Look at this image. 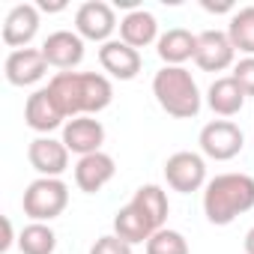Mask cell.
Instances as JSON below:
<instances>
[{"label": "cell", "mask_w": 254, "mask_h": 254, "mask_svg": "<svg viewBox=\"0 0 254 254\" xmlns=\"http://www.w3.org/2000/svg\"><path fill=\"white\" fill-rule=\"evenodd\" d=\"M48 90L66 120L93 117L114 99V87L102 72H57L48 81Z\"/></svg>", "instance_id": "1"}, {"label": "cell", "mask_w": 254, "mask_h": 254, "mask_svg": "<svg viewBox=\"0 0 254 254\" xmlns=\"http://www.w3.org/2000/svg\"><path fill=\"white\" fill-rule=\"evenodd\" d=\"M248 209H254V177L218 174L203 186V215L209 224L224 227Z\"/></svg>", "instance_id": "2"}, {"label": "cell", "mask_w": 254, "mask_h": 254, "mask_svg": "<svg viewBox=\"0 0 254 254\" xmlns=\"http://www.w3.org/2000/svg\"><path fill=\"white\" fill-rule=\"evenodd\" d=\"M153 96L159 108L177 120H191L200 111V90L186 66H162L153 75Z\"/></svg>", "instance_id": "3"}, {"label": "cell", "mask_w": 254, "mask_h": 254, "mask_svg": "<svg viewBox=\"0 0 254 254\" xmlns=\"http://www.w3.org/2000/svg\"><path fill=\"white\" fill-rule=\"evenodd\" d=\"M24 215L30 221H54L69 206V186L60 177H36L21 197Z\"/></svg>", "instance_id": "4"}, {"label": "cell", "mask_w": 254, "mask_h": 254, "mask_svg": "<svg viewBox=\"0 0 254 254\" xmlns=\"http://www.w3.org/2000/svg\"><path fill=\"white\" fill-rule=\"evenodd\" d=\"M197 144H200V153L206 159H212V162H230V159H236L242 153L245 138H242V129H239L236 123H230V120H212V123H206L203 129H200Z\"/></svg>", "instance_id": "5"}, {"label": "cell", "mask_w": 254, "mask_h": 254, "mask_svg": "<svg viewBox=\"0 0 254 254\" xmlns=\"http://www.w3.org/2000/svg\"><path fill=\"white\" fill-rule=\"evenodd\" d=\"M165 180L174 191L180 194H191V191H200L209 180H206V162L200 153H191V150H180L174 153L168 162H165Z\"/></svg>", "instance_id": "6"}, {"label": "cell", "mask_w": 254, "mask_h": 254, "mask_svg": "<svg viewBox=\"0 0 254 254\" xmlns=\"http://www.w3.org/2000/svg\"><path fill=\"white\" fill-rule=\"evenodd\" d=\"M120 24H117V15H114V6L102 3V0H87L75 12V33L81 39L105 45V42H111V33Z\"/></svg>", "instance_id": "7"}, {"label": "cell", "mask_w": 254, "mask_h": 254, "mask_svg": "<svg viewBox=\"0 0 254 254\" xmlns=\"http://www.w3.org/2000/svg\"><path fill=\"white\" fill-rule=\"evenodd\" d=\"M3 75L12 87H33L48 75V60L42 48H18V51H9L3 63Z\"/></svg>", "instance_id": "8"}, {"label": "cell", "mask_w": 254, "mask_h": 254, "mask_svg": "<svg viewBox=\"0 0 254 254\" xmlns=\"http://www.w3.org/2000/svg\"><path fill=\"white\" fill-rule=\"evenodd\" d=\"M27 162L39 177H63L69 168V147L51 135H39L27 147Z\"/></svg>", "instance_id": "9"}, {"label": "cell", "mask_w": 254, "mask_h": 254, "mask_svg": "<svg viewBox=\"0 0 254 254\" xmlns=\"http://www.w3.org/2000/svg\"><path fill=\"white\" fill-rule=\"evenodd\" d=\"M236 48L230 42V36L224 30H203L197 33V51H194V63L203 72H224L233 66Z\"/></svg>", "instance_id": "10"}, {"label": "cell", "mask_w": 254, "mask_h": 254, "mask_svg": "<svg viewBox=\"0 0 254 254\" xmlns=\"http://www.w3.org/2000/svg\"><path fill=\"white\" fill-rule=\"evenodd\" d=\"M69 153H75L78 159L81 156H93V153H102V144H105V126L96 120V117H75V120H66L63 126V138H60Z\"/></svg>", "instance_id": "11"}, {"label": "cell", "mask_w": 254, "mask_h": 254, "mask_svg": "<svg viewBox=\"0 0 254 254\" xmlns=\"http://www.w3.org/2000/svg\"><path fill=\"white\" fill-rule=\"evenodd\" d=\"M63 120H66V117H63V111L57 108V102H54V96H51L48 87H39V90H33V93L27 96V102H24V123L30 126L33 132L48 135V132L60 129V126H66Z\"/></svg>", "instance_id": "12"}, {"label": "cell", "mask_w": 254, "mask_h": 254, "mask_svg": "<svg viewBox=\"0 0 254 254\" xmlns=\"http://www.w3.org/2000/svg\"><path fill=\"white\" fill-rule=\"evenodd\" d=\"M99 63L117 81H132L141 72V54H138V48L126 45L123 39H111V42L99 45Z\"/></svg>", "instance_id": "13"}, {"label": "cell", "mask_w": 254, "mask_h": 254, "mask_svg": "<svg viewBox=\"0 0 254 254\" xmlns=\"http://www.w3.org/2000/svg\"><path fill=\"white\" fill-rule=\"evenodd\" d=\"M42 54H45L48 66L63 69V72H72L84 60V39L75 30H54L42 42Z\"/></svg>", "instance_id": "14"}, {"label": "cell", "mask_w": 254, "mask_h": 254, "mask_svg": "<svg viewBox=\"0 0 254 254\" xmlns=\"http://www.w3.org/2000/svg\"><path fill=\"white\" fill-rule=\"evenodd\" d=\"M117 174V162L108 153H93V156H81L75 162V186L84 194H96L102 191Z\"/></svg>", "instance_id": "15"}, {"label": "cell", "mask_w": 254, "mask_h": 254, "mask_svg": "<svg viewBox=\"0 0 254 254\" xmlns=\"http://www.w3.org/2000/svg\"><path fill=\"white\" fill-rule=\"evenodd\" d=\"M36 33H39V6L33 3H18L3 18V42L15 51L27 48Z\"/></svg>", "instance_id": "16"}, {"label": "cell", "mask_w": 254, "mask_h": 254, "mask_svg": "<svg viewBox=\"0 0 254 254\" xmlns=\"http://www.w3.org/2000/svg\"><path fill=\"white\" fill-rule=\"evenodd\" d=\"M156 51H159V57L165 60V66H183L186 60H194L197 36H194L191 30H186V27H171L168 33L159 36Z\"/></svg>", "instance_id": "17"}, {"label": "cell", "mask_w": 254, "mask_h": 254, "mask_svg": "<svg viewBox=\"0 0 254 254\" xmlns=\"http://www.w3.org/2000/svg\"><path fill=\"white\" fill-rule=\"evenodd\" d=\"M245 93L242 87L233 81V75H224V78H215L206 90V105L212 108V114L218 117H236L242 108H245Z\"/></svg>", "instance_id": "18"}, {"label": "cell", "mask_w": 254, "mask_h": 254, "mask_svg": "<svg viewBox=\"0 0 254 254\" xmlns=\"http://www.w3.org/2000/svg\"><path fill=\"white\" fill-rule=\"evenodd\" d=\"M129 203H132L144 218H147V224L153 227V233H156V230H162V227H165V221H168V215H171L168 191H165L162 186H153V183H150V186H141Z\"/></svg>", "instance_id": "19"}, {"label": "cell", "mask_w": 254, "mask_h": 254, "mask_svg": "<svg viewBox=\"0 0 254 254\" xmlns=\"http://www.w3.org/2000/svg\"><path fill=\"white\" fill-rule=\"evenodd\" d=\"M120 39L132 48H147L159 42V21L147 9H135L120 21Z\"/></svg>", "instance_id": "20"}, {"label": "cell", "mask_w": 254, "mask_h": 254, "mask_svg": "<svg viewBox=\"0 0 254 254\" xmlns=\"http://www.w3.org/2000/svg\"><path fill=\"white\" fill-rule=\"evenodd\" d=\"M114 233H117L120 239H126L129 245H138V242L147 245V239L153 236V227L147 224V218H144L132 203H126V206H120L117 215H114Z\"/></svg>", "instance_id": "21"}, {"label": "cell", "mask_w": 254, "mask_h": 254, "mask_svg": "<svg viewBox=\"0 0 254 254\" xmlns=\"http://www.w3.org/2000/svg\"><path fill=\"white\" fill-rule=\"evenodd\" d=\"M18 248H21V254H54L57 233L45 221H30L18 233Z\"/></svg>", "instance_id": "22"}, {"label": "cell", "mask_w": 254, "mask_h": 254, "mask_svg": "<svg viewBox=\"0 0 254 254\" xmlns=\"http://www.w3.org/2000/svg\"><path fill=\"white\" fill-rule=\"evenodd\" d=\"M227 36L236 51H242L245 57H254V6H242L230 15Z\"/></svg>", "instance_id": "23"}, {"label": "cell", "mask_w": 254, "mask_h": 254, "mask_svg": "<svg viewBox=\"0 0 254 254\" xmlns=\"http://www.w3.org/2000/svg\"><path fill=\"white\" fill-rule=\"evenodd\" d=\"M147 254H189V239L180 230L162 227L147 239Z\"/></svg>", "instance_id": "24"}, {"label": "cell", "mask_w": 254, "mask_h": 254, "mask_svg": "<svg viewBox=\"0 0 254 254\" xmlns=\"http://www.w3.org/2000/svg\"><path fill=\"white\" fill-rule=\"evenodd\" d=\"M90 254H132V245L120 239L117 233H105L90 245Z\"/></svg>", "instance_id": "25"}, {"label": "cell", "mask_w": 254, "mask_h": 254, "mask_svg": "<svg viewBox=\"0 0 254 254\" xmlns=\"http://www.w3.org/2000/svg\"><path fill=\"white\" fill-rule=\"evenodd\" d=\"M233 81L242 87L245 96H254V57H242L233 63Z\"/></svg>", "instance_id": "26"}, {"label": "cell", "mask_w": 254, "mask_h": 254, "mask_svg": "<svg viewBox=\"0 0 254 254\" xmlns=\"http://www.w3.org/2000/svg\"><path fill=\"white\" fill-rule=\"evenodd\" d=\"M3 230H6V236H3V242H0V251H9L12 248V221L9 218H3Z\"/></svg>", "instance_id": "27"}, {"label": "cell", "mask_w": 254, "mask_h": 254, "mask_svg": "<svg viewBox=\"0 0 254 254\" xmlns=\"http://www.w3.org/2000/svg\"><path fill=\"white\" fill-rule=\"evenodd\" d=\"M203 9H209V12H230L233 6L230 3H206V0H203Z\"/></svg>", "instance_id": "28"}, {"label": "cell", "mask_w": 254, "mask_h": 254, "mask_svg": "<svg viewBox=\"0 0 254 254\" xmlns=\"http://www.w3.org/2000/svg\"><path fill=\"white\" fill-rule=\"evenodd\" d=\"M242 245H245V254H254V227L245 233V239H242Z\"/></svg>", "instance_id": "29"}, {"label": "cell", "mask_w": 254, "mask_h": 254, "mask_svg": "<svg viewBox=\"0 0 254 254\" xmlns=\"http://www.w3.org/2000/svg\"><path fill=\"white\" fill-rule=\"evenodd\" d=\"M39 9H45V12H60V9H66V3H39Z\"/></svg>", "instance_id": "30"}]
</instances>
